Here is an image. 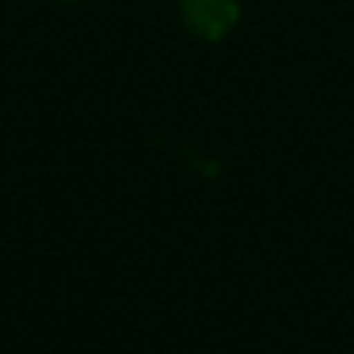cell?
Listing matches in <instances>:
<instances>
[{
    "instance_id": "obj_1",
    "label": "cell",
    "mask_w": 354,
    "mask_h": 354,
    "mask_svg": "<svg viewBox=\"0 0 354 354\" xmlns=\"http://www.w3.org/2000/svg\"><path fill=\"white\" fill-rule=\"evenodd\" d=\"M241 17L238 0H180L183 25L205 41L224 39Z\"/></svg>"
}]
</instances>
